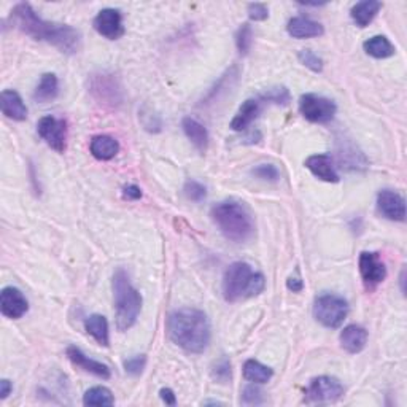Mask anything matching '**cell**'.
Here are the masks:
<instances>
[{
	"instance_id": "obj_38",
	"label": "cell",
	"mask_w": 407,
	"mask_h": 407,
	"mask_svg": "<svg viewBox=\"0 0 407 407\" xmlns=\"http://www.w3.org/2000/svg\"><path fill=\"white\" fill-rule=\"evenodd\" d=\"M123 197L127 201H137L142 197V190L137 185H126L123 188Z\"/></svg>"
},
{
	"instance_id": "obj_19",
	"label": "cell",
	"mask_w": 407,
	"mask_h": 407,
	"mask_svg": "<svg viewBox=\"0 0 407 407\" xmlns=\"http://www.w3.org/2000/svg\"><path fill=\"white\" fill-rule=\"evenodd\" d=\"M287 31L293 38H312L324 34V29L320 22L304 18V16H296V18L290 20Z\"/></svg>"
},
{
	"instance_id": "obj_7",
	"label": "cell",
	"mask_w": 407,
	"mask_h": 407,
	"mask_svg": "<svg viewBox=\"0 0 407 407\" xmlns=\"http://www.w3.org/2000/svg\"><path fill=\"white\" fill-rule=\"evenodd\" d=\"M345 388L339 379L331 376H320L310 380V385L306 390V403L323 404L334 403L341 399Z\"/></svg>"
},
{
	"instance_id": "obj_12",
	"label": "cell",
	"mask_w": 407,
	"mask_h": 407,
	"mask_svg": "<svg viewBox=\"0 0 407 407\" xmlns=\"http://www.w3.org/2000/svg\"><path fill=\"white\" fill-rule=\"evenodd\" d=\"M91 92L96 96L97 101L110 103V106H118L123 101V97H121V88L116 83V78L113 75H94L91 81Z\"/></svg>"
},
{
	"instance_id": "obj_16",
	"label": "cell",
	"mask_w": 407,
	"mask_h": 407,
	"mask_svg": "<svg viewBox=\"0 0 407 407\" xmlns=\"http://www.w3.org/2000/svg\"><path fill=\"white\" fill-rule=\"evenodd\" d=\"M304 166L315 176L317 178L323 180L328 183L339 182V176H337L336 167L333 164V159L328 155H312L306 159Z\"/></svg>"
},
{
	"instance_id": "obj_18",
	"label": "cell",
	"mask_w": 407,
	"mask_h": 407,
	"mask_svg": "<svg viewBox=\"0 0 407 407\" xmlns=\"http://www.w3.org/2000/svg\"><path fill=\"white\" fill-rule=\"evenodd\" d=\"M341 347L348 353H359L368 344V331L359 324H348L339 336Z\"/></svg>"
},
{
	"instance_id": "obj_21",
	"label": "cell",
	"mask_w": 407,
	"mask_h": 407,
	"mask_svg": "<svg viewBox=\"0 0 407 407\" xmlns=\"http://www.w3.org/2000/svg\"><path fill=\"white\" fill-rule=\"evenodd\" d=\"M261 113V103L257 99H248L242 103L239 112L232 118L231 127L234 131H245L247 127L258 118Z\"/></svg>"
},
{
	"instance_id": "obj_10",
	"label": "cell",
	"mask_w": 407,
	"mask_h": 407,
	"mask_svg": "<svg viewBox=\"0 0 407 407\" xmlns=\"http://www.w3.org/2000/svg\"><path fill=\"white\" fill-rule=\"evenodd\" d=\"M359 274H362L366 288L374 290L387 277V267L382 263L379 253L363 252L359 255Z\"/></svg>"
},
{
	"instance_id": "obj_22",
	"label": "cell",
	"mask_w": 407,
	"mask_h": 407,
	"mask_svg": "<svg viewBox=\"0 0 407 407\" xmlns=\"http://www.w3.org/2000/svg\"><path fill=\"white\" fill-rule=\"evenodd\" d=\"M182 127L186 134V137L190 138L191 143L194 145V147L204 153V151L207 150V145H208V132L206 129V126L199 121L191 118V116H186L182 121Z\"/></svg>"
},
{
	"instance_id": "obj_5",
	"label": "cell",
	"mask_w": 407,
	"mask_h": 407,
	"mask_svg": "<svg viewBox=\"0 0 407 407\" xmlns=\"http://www.w3.org/2000/svg\"><path fill=\"white\" fill-rule=\"evenodd\" d=\"M266 278L261 272H255L252 266L243 261L232 263L223 277V296L228 302L253 298L264 292Z\"/></svg>"
},
{
	"instance_id": "obj_23",
	"label": "cell",
	"mask_w": 407,
	"mask_h": 407,
	"mask_svg": "<svg viewBox=\"0 0 407 407\" xmlns=\"http://www.w3.org/2000/svg\"><path fill=\"white\" fill-rule=\"evenodd\" d=\"M380 8H382V3L377 2V0H363V2H358L353 5L350 16L355 21V24H357L358 27H366V26H369V22L372 20L376 18Z\"/></svg>"
},
{
	"instance_id": "obj_2",
	"label": "cell",
	"mask_w": 407,
	"mask_h": 407,
	"mask_svg": "<svg viewBox=\"0 0 407 407\" xmlns=\"http://www.w3.org/2000/svg\"><path fill=\"white\" fill-rule=\"evenodd\" d=\"M167 334L185 352L199 355L210 344V323L202 310L183 307L169 315Z\"/></svg>"
},
{
	"instance_id": "obj_1",
	"label": "cell",
	"mask_w": 407,
	"mask_h": 407,
	"mask_svg": "<svg viewBox=\"0 0 407 407\" xmlns=\"http://www.w3.org/2000/svg\"><path fill=\"white\" fill-rule=\"evenodd\" d=\"M10 22L34 40L56 46L61 53L75 55L81 48V36L77 29L42 20L29 3L16 5L10 13Z\"/></svg>"
},
{
	"instance_id": "obj_15",
	"label": "cell",
	"mask_w": 407,
	"mask_h": 407,
	"mask_svg": "<svg viewBox=\"0 0 407 407\" xmlns=\"http://www.w3.org/2000/svg\"><path fill=\"white\" fill-rule=\"evenodd\" d=\"M66 353H67L69 359H71V362L77 366V368L83 369L85 372H90V374L99 377V379L107 380V379H110V376H112L110 374V369H108L107 364L96 362V359L86 357V355L81 352L78 347H75V345L67 347Z\"/></svg>"
},
{
	"instance_id": "obj_13",
	"label": "cell",
	"mask_w": 407,
	"mask_h": 407,
	"mask_svg": "<svg viewBox=\"0 0 407 407\" xmlns=\"http://www.w3.org/2000/svg\"><path fill=\"white\" fill-rule=\"evenodd\" d=\"M377 208L383 217L392 220V222H404L406 220V201L397 191H380L377 194Z\"/></svg>"
},
{
	"instance_id": "obj_24",
	"label": "cell",
	"mask_w": 407,
	"mask_h": 407,
	"mask_svg": "<svg viewBox=\"0 0 407 407\" xmlns=\"http://www.w3.org/2000/svg\"><path fill=\"white\" fill-rule=\"evenodd\" d=\"M59 94V81L55 73H45L40 78V83L34 92V99L36 102L46 103L55 101V99Z\"/></svg>"
},
{
	"instance_id": "obj_9",
	"label": "cell",
	"mask_w": 407,
	"mask_h": 407,
	"mask_svg": "<svg viewBox=\"0 0 407 407\" xmlns=\"http://www.w3.org/2000/svg\"><path fill=\"white\" fill-rule=\"evenodd\" d=\"M38 136L43 138L48 147L57 153H64L67 148V123L56 116H43L37 123Z\"/></svg>"
},
{
	"instance_id": "obj_14",
	"label": "cell",
	"mask_w": 407,
	"mask_h": 407,
	"mask_svg": "<svg viewBox=\"0 0 407 407\" xmlns=\"http://www.w3.org/2000/svg\"><path fill=\"white\" fill-rule=\"evenodd\" d=\"M29 309L27 299L18 288L5 287L0 293V310L7 318L18 320Z\"/></svg>"
},
{
	"instance_id": "obj_31",
	"label": "cell",
	"mask_w": 407,
	"mask_h": 407,
	"mask_svg": "<svg viewBox=\"0 0 407 407\" xmlns=\"http://www.w3.org/2000/svg\"><path fill=\"white\" fill-rule=\"evenodd\" d=\"M212 377L213 380L220 383H228L232 377L231 362L226 357H222L218 362H215L212 366Z\"/></svg>"
},
{
	"instance_id": "obj_25",
	"label": "cell",
	"mask_w": 407,
	"mask_h": 407,
	"mask_svg": "<svg viewBox=\"0 0 407 407\" xmlns=\"http://www.w3.org/2000/svg\"><path fill=\"white\" fill-rule=\"evenodd\" d=\"M85 329L92 339H94L97 344H101L103 347L108 345V322L107 318L103 315H99V313H94L86 318L85 322Z\"/></svg>"
},
{
	"instance_id": "obj_41",
	"label": "cell",
	"mask_w": 407,
	"mask_h": 407,
	"mask_svg": "<svg viewBox=\"0 0 407 407\" xmlns=\"http://www.w3.org/2000/svg\"><path fill=\"white\" fill-rule=\"evenodd\" d=\"M13 392V385H11V382L7 380V379H3L2 382H0V399H5V398H8V394Z\"/></svg>"
},
{
	"instance_id": "obj_28",
	"label": "cell",
	"mask_w": 407,
	"mask_h": 407,
	"mask_svg": "<svg viewBox=\"0 0 407 407\" xmlns=\"http://www.w3.org/2000/svg\"><path fill=\"white\" fill-rule=\"evenodd\" d=\"M85 406H113L115 398L112 392L106 387H92L83 397Z\"/></svg>"
},
{
	"instance_id": "obj_27",
	"label": "cell",
	"mask_w": 407,
	"mask_h": 407,
	"mask_svg": "<svg viewBox=\"0 0 407 407\" xmlns=\"http://www.w3.org/2000/svg\"><path fill=\"white\" fill-rule=\"evenodd\" d=\"M242 371H243V377L252 383L269 382L272 374H274L271 368H267L266 364L257 362V359H247V362L243 363Z\"/></svg>"
},
{
	"instance_id": "obj_37",
	"label": "cell",
	"mask_w": 407,
	"mask_h": 407,
	"mask_svg": "<svg viewBox=\"0 0 407 407\" xmlns=\"http://www.w3.org/2000/svg\"><path fill=\"white\" fill-rule=\"evenodd\" d=\"M248 16L253 21H264L269 16V10L264 3H250L248 5Z\"/></svg>"
},
{
	"instance_id": "obj_34",
	"label": "cell",
	"mask_w": 407,
	"mask_h": 407,
	"mask_svg": "<svg viewBox=\"0 0 407 407\" xmlns=\"http://www.w3.org/2000/svg\"><path fill=\"white\" fill-rule=\"evenodd\" d=\"M298 59L306 67H309L312 72H322L323 71V59L318 55L313 53L312 50H301L298 53Z\"/></svg>"
},
{
	"instance_id": "obj_39",
	"label": "cell",
	"mask_w": 407,
	"mask_h": 407,
	"mask_svg": "<svg viewBox=\"0 0 407 407\" xmlns=\"http://www.w3.org/2000/svg\"><path fill=\"white\" fill-rule=\"evenodd\" d=\"M287 288L293 293H299L304 290V282H302L299 277H290L287 280Z\"/></svg>"
},
{
	"instance_id": "obj_32",
	"label": "cell",
	"mask_w": 407,
	"mask_h": 407,
	"mask_svg": "<svg viewBox=\"0 0 407 407\" xmlns=\"http://www.w3.org/2000/svg\"><path fill=\"white\" fill-rule=\"evenodd\" d=\"M241 403L245 406H259L264 403V393L263 390L258 388L257 385H248L242 390Z\"/></svg>"
},
{
	"instance_id": "obj_33",
	"label": "cell",
	"mask_w": 407,
	"mask_h": 407,
	"mask_svg": "<svg viewBox=\"0 0 407 407\" xmlns=\"http://www.w3.org/2000/svg\"><path fill=\"white\" fill-rule=\"evenodd\" d=\"M185 196L193 202H202L207 197V188L196 180H188L185 183Z\"/></svg>"
},
{
	"instance_id": "obj_36",
	"label": "cell",
	"mask_w": 407,
	"mask_h": 407,
	"mask_svg": "<svg viewBox=\"0 0 407 407\" xmlns=\"http://www.w3.org/2000/svg\"><path fill=\"white\" fill-rule=\"evenodd\" d=\"M145 364H147V357H145V355H136V357H131L126 359L124 369L127 374L138 376V374H142V371L145 369Z\"/></svg>"
},
{
	"instance_id": "obj_11",
	"label": "cell",
	"mask_w": 407,
	"mask_h": 407,
	"mask_svg": "<svg viewBox=\"0 0 407 407\" xmlns=\"http://www.w3.org/2000/svg\"><path fill=\"white\" fill-rule=\"evenodd\" d=\"M94 29L99 36L108 40H118L124 36L123 15L116 8H103L94 18Z\"/></svg>"
},
{
	"instance_id": "obj_30",
	"label": "cell",
	"mask_w": 407,
	"mask_h": 407,
	"mask_svg": "<svg viewBox=\"0 0 407 407\" xmlns=\"http://www.w3.org/2000/svg\"><path fill=\"white\" fill-rule=\"evenodd\" d=\"M236 45L242 56H245L253 45V29L250 24H242L236 34Z\"/></svg>"
},
{
	"instance_id": "obj_40",
	"label": "cell",
	"mask_w": 407,
	"mask_h": 407,
	"mask_svg": "<svg viewBox=\"0 0 407 407\" xmlns=\"http://www.w3.org/2000/svg\"><path fill=\"white\" fill-rule=\"evenodd\" d=\"M159 394H161V399L164 401L167 406H176L177 404L176 394H173V392L171 388H162L159 392Z\"/></svg>"
},
{
	"instance_id": "obj_3",
	"label": "cell",
	"mask_w": 407,
	"mask_h": 407,
	"mask_svg": "<svg viewBox=\"0 0 407 407\" xmlns=\"http://www.w3.org/2000/svg\"><path fill=\"white\" fill-rule=\"evenodd\" d=\"M210 217L228 241L242 243L252 239L255 234L252 215L239 202L224 201L217 204L212 208Z\"/></svg>"
},
{
	"instance_id": "obj_4",
	"label": "cell",
	"mask_w": 407,
	"mask_h": 407,
	"mask_svg": "<svg viewBox=\"0 0 407 407\" xmlns=\"http://www.w3.org/2000/svg\"><path fill=\"white\" fill-rule=\"evenodd\" d=\"M116 328L121 333L136 324L142 310V296L132 287L131 278L124 269H118L112 282Z\"/></svg>"
},
{
	"instance_id": "obj_26",
	"label": "cell",
	"mask_w": 407,
	"mask_h": 407,
	"mask_svg": "<svg viewBox=\"0 0 407 407\" xmlns=\"http://www.w3.org/2000/svg\"><path fill=\"white\" fill-rule=\"evenodd\" d=\"M363 48L369 56L376 57V59H387L394 55V46L387 37L376 36L363 43Z\"/></svg>"
},
{
	"instance_id": "obj_6",
	"label": "cell",
	"mask_w": 407,
	"mask_h": 407,
	"mask_svg": "<svg viewBox=\"0 0 407 407\" xmlns=\"http://www.w3.org/2000/svg\"><path fill=\"white\" fill-rule=\"evenodd\" d=\"M348 313V304L337 294H322L313 302V318L324 328H339Z\"/></svg>"
},
{
	"instance_id": "obj_20",
	"label": "cell",
	"mask_w": 407,
	"mask_h": 407,
	"mask_svg": "<svg viewBox=\"0 0 407 407\" xmlns=\"http://www.w3.org/2000/svg\"><path fill=\"white\" fill-rule=\"evenodd\" d=\"M90 151L99 161H110L120 153V143L110 136H96L90 143Z\"/></svg>"
},
{
	"instance_id": "obj_29",
	"label": "cell",
	"mask_w": 407,
	"mask_h": 407,
	"mask_svg": "<svg viewBox=\"0 0 407 407\" xmlns=\"http://www.w3.org/2000/svg\"><path fill=\"white\" fill-rule=\"evenodd\" d=\"M290 91L285 88V86H276V88L266 90L263 94H261V101L276 103V106H287L290 102Z\"/></svg>"
},
{
	"instance_id": "obj_17",
	"label": "cell",
	"mask_w": 407,
	"mask_h": 407,
	"mask_svg": "<svg viewBox=\"0 0 407 407\" xmlns=\"http://www.w3.org/2000/svg\"><path fill=\"white\" fill-rule=\"evenodd\" d=\"M0 108L7 118L13 121H24L27 118V107L18 92L5 90L0 94Z\"/></svg>"
},
{
	"instance_id": "obj_8",
	"label": "cell",
	"mask_w": 407,
	"mask_h": 407,
	"mask_svg": "<svg viewBox=\"0 0 407 407\" xmlns=\"http://www.w3.org/2000/svg\"><path fill=\"white\" fill-rule=\"evenodd\" d=\"M299 112L310 123L324 124L334 118L337 107L331 99L317 94H304L299 99Z\"/></svg>"
},
{
	"instance_id": "obj_35",
	"label": "cell",
	"mask_w": 407,
	"mask_h": 407,
	"mask_svg": "<svg viewBox=\"0 0 407 407\" xmlns=\"http://www.w3.org/2000/svg\"><path fill=\"white\" fill-rule=\"evenodd\" d=\"M252 173L255 177H258L264 182H277L280 178V172L274 164H261L258 167H255Z\"/></svg>"
}]
</instances>
